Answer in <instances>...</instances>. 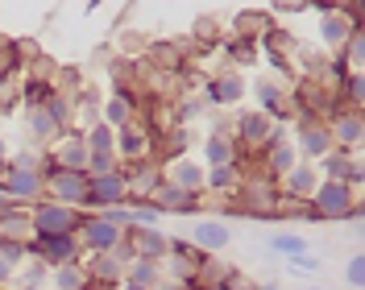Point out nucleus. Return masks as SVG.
<instances>
[{
	"label": "nucleus",
	"mask_w": 365,
	"mask_h": 290,
	"mask_svg": "<svg viewBox=\"0 0 365 290\" xmlns=\"http://www.w3.org/2000/svg\"><path fill=\"white\" fill-rule=\"evenodd\" d=\"M129 203V187H125V170H108V175H88V212H108Z\"/></svg>",
	"instance_id": "8"
},
{
	"label": "nucleus",
	"mask_w": 365,
	"mask_h": 290,
	"mask_svg": "<svg viewBox=\"0 0 365 290\" xmlns=\"http://www.w3.org/2000/svg\"><path fill=\"white\" fill-rule=\"evenodd\" d=\"M25 129H29V137H34V145H38V150L54 145V141L63 137V129L50 120V112H46V108H29V112H25Z\"/></svg>",
	"instance_id": "25"
},
{
	"label": "nucleus",
	"mask_w": 365,
	"mask_h": 290,
	"mask_svg": "<svg viewBox=\"0 0 365 290\" xmlns=\"http://www.w3.org/2000/svg\"><path fill=\"white\" fill-rule=\"evenodd\" d=\"M204 162H195V157H175L166 170H162V179L170 182V187H179V191H195V195H204Z\"/></svg>",
	"instance_id": "18"
},
{
	"label": "nucleus",
	"mask_w": 365,
	"mask_h": 290,
	"mask_svg": "<svg viewBox=\"0 0 365 290\" xmlns=\"http://www.w3.org/2000/svg\"><path fill=\"white\" fill-rule=\"evenodd\" d=\"M46 290H50V286H46Z\"/></svg>",
	"instance_id": "48"
},
{
	"label": "nucleus",
	"mask_w": 365,
	"mask_h": 290,
	"mask_svg": "<svg viewBox=\"0 0 365 290\" xmlns=\"http://www.w3.org/2000/svg\"><path fill=\"white\" fill-rule=\"evenodd\" d=\"M0 261H9L13 269H21L25 261H29V249H25V241H17V237H0Z\"/></svg>",
	"instance_id": "37"
},
{
	"label": "nucleus",
	"mask_w": 365,
	"mask_h": 290,
	"mask_svg": "<svg viewBox=\"0 0 365 290\" xmlns=\"http://www.w3.org/2000/svg\"><path fill=\"white\" fill-rule=\"evenodd\" d=\"M232 141L245 145V150H270L274 141H287V133L274 125L270 116H262V112H241L237 129H232Z\"/></svg>",
	"instance_id": "7"
},
{
	"label": "nucleus",
	"mask_w": 365,
	"mask_h": 290,
	"mask_svg": "<svg viewBox=\"0 0 365 290\" xmlns=\"http://www.w3.org/2000/svg\"><path fill=\"white\" fill-rule=\"evenodd\" d=\"M341 91L349 95L353 112H361V100H365V75H344V79H341Z\"/></svg>",
	"instance_id": "38"
},
{
	"label": "nucleus",
	"mask_w": 365,
	"mask_h": 290,
	"mask_svg": "<svg viewBox=\"0 0 365 290\" xmlns=\"http://www.w3.org/2000/svg\"><path fill=\"white\" fill-rule=\"evenodd\" d=\"M150 200L158 203L166 216H195V212L204 207V195H195V191H179V187H170L166 179H162V187L150 195Z\"/></svg>",
	"instance_id": "16"
},
{
	"label": "nucleus",
	"mask_w": 365,
	"mask_h": 290,
	"mask_svg": "<svg viewBox=\"0 0 365 290\" xmlns=\"http://www.w3.org/2000/svg\"><path fill=\"white\" fill-rule=\"evenodd\" d=\"M303 290H328V286H319V282H307V286H303Z\"/></svg>",
	"instance_id": "46"
},
{
	"label": "nucleus",
	"mask_w": 365,
	"mask_h": 290,
	"mask_svg": "<svg viewBox=\"0 0 365 290\" xmlns=\"http://www.w3.org/2000/svg\"><path fill=\"white\" fill-rule=\"evenodd\" d=\"M241 182H245L241 162H232V166H212L204 175V187H212V191H232V187H241Z\"/></svg>",
	"instance_id": "32"
},
{
	"label": "nucleus",
	"mask_w": 365,
	"mask_h": 290,
	"mask_svg": "<svg viewBox=\"0 0 365 290\" xmlns=\"http://www.w3.org/2000/svg\"><path fill=\"white\" fill-rule=\"evenodd\" d=\"M257 290H282V286H278V282H262Z\"/></svg>",
	"instance_id": "45"
},
{
	"label": "nucleus",
	"mask_w": 365,
	"mask_h": 290,
	"mask_svg": "<svg viewBox=\"0 0 365 290\" xmlns=\"http://www.w3.org/2000/svg\"><path fill=\"white\" fill-rule=\"evenodd\" d=\"M9 166H13V170H29V175H42V166H46V150H38V145L13 150V154H9Z\"/></svg>",
	"instance_id": "34"
},
{
	"label": "nucleus",
	"mask_w": 365,
	"mask_h": 290,
	"mask_svg": "<svg viewBox=\"0 0 365 290\" xmlns=\"http://www.w3.org/2000/svg\"><path fill=\"white\" fill-rule=\"evenodd\" d=\"M88 278L96 282V286H108V290H116L120 282H125V261L116 257V253H100V257H88Z\"/></svg>",
	"instance_id": "23"
},
{
	"label": "nucleus",
	"mask_w": 365,
	"mask_h": 290,
	"mask_svg": "<svg viewBox=\"0 0 365 290\" xmlns=\"http://www.w3.org/2000/svg\"><path fill=\"white\" fill-rule=\"evenodd\" d=\"M253 95H257V104H262V116H270L274 125H282V120H291V100H287V91L282 83H270V79H262V83H253Z\"/></svg>",
	"instance_id": "21"
},
{
	"label": "nucleus",
	"mask_w": 365,
	"mask_h": 290,
	"mask_svg": "<svg viewBox=\"0 0 365 290\" xmlns=\"http://www.w3.org/2000/svg\"><path fill=\"white\" fill-rule=\"evenodd\" d=\"M50 95H54V83H46V79H29V83L21 88L25 112H29V108H42L46 100H50Z\"/></svg>",
	"instance_id": "36"
},
{
	"label": "nucleus",
	"mask_w": 365,
	"mask_h": 290,
	"mask_svg": "<svg viewBox=\"0 0 365 290\" xmlns=\"http://www.w3.org/2000/svg\"><path fill=\"white\" fill-rule=\"evenodd\" d=\"M42 182H46V200H54V203H63V207H71V212H83L88 216V175L83 170H63V166H54L50 154H46Z\"/></svg>",
	"instance_id": "1"
},
{
	"label": "nucleus",
	"mask_w": 365,
	"mask_h": 290,
	"mask_svg": "<svg viewBox=\"0 0 365 290\" xmlns=\"http://www.w3.org/2000/svg\"><path fill=\"white\" fill-rule=\"evenodd\" d=\"M291 145H295L299 162H312V166L336 150V145H332V133H328V120H319L312 112H303L295 120V141H291Z\"/></svg>",
	"instance_id": "3"
},
{
	"label": "nucleus",
	"mask_w": 365,
	"mask_h": 290,
	"mask_svg": "<svg viewBox=\"0 0 365 290\" xmlns=\"http://www.w3.org/2000/svg\"><path fill=\"white\" fill-rule=\"evenodd\" d=\"M25 249H29V261H42L46 269H58V266H75V261H83L75 232H71V237H29V241H25Z\"/></svg>",
	"instance_id": "6"
},
{
	"label": "nucleus",
	"mask_w": 365,
	"mask_h": 290,
	"mask_svg": "<svg viewBox=\"0 0 365 290\" xmlns=\"http://www.w3.org/2000/svg\"><path fill=\"white\" fill-rule=\"evenodd\" d=\"M266 249H270V253H278L282 261H291V257H303L312 245H307L299 232H274L270 241H266Z\"/></svg>",
	"instance_id": "31"
},
{
	"label": "nucleus",
	"mask_w": 365,
	"mask_h": 290,
	"mask_svg": "<svg viewBox=\"0 0 365 290\" xmlns=\"http://www.w3.org/2000/svg\"><path fill=\"white\" fill-rule=\"evenodd\" d=\"M204 95L212 100V104L228 108V104H237V100L245 95V79H241V75H216V79L204 83Z\"/></svg>",
	"instance_id": "24"
},
{
	"label": "nucleus",
	"mask_w": 365,
	"mask_h": 290,
	"mask_svg": "<svg viewBox=\"0 0 365 290\" xmlns=\"http://www.w3.org/2000/svg\"><path fill=\"white\" fill-rule=\"evenodd\" d=\"M88 282H91V278H88V269H83V261L50 269V290H83Z\"/></svg>",
	"instance_id": "29"
},
{
	"label": "nucleus",
	"mask_w": 365,
	"mask_h": 290,
	"mask_svg": "<svg viewBox=\"0 0 365 290\" xmlns=\"http://www.w3.org/2000/svg\"><path fill=\"white\" fill-rule=\"evenodd\" d=\"M13 274H17V269L9 266V261H0V290H4L9 282H13Z\"/></svg>",
	"instance_id": "43"
},
{
	"label": "nucleus",
	"mask_w": 365,
	"mask_h": 290,
	"mask_svg": "<svg viewBox=\"0 0 365 290\" xmlns=\"http://www.w3.org/2000/svg\"><path fill=\"white\" fill-rule=\"evenodd\" d=\"M253 290H257V286H253Z\"/></svg>",
	"instance_id": "49"
},
{
	"label": "nucleus",
	"mask_w": 365,
	"mask_h": 290,
	"mask_svg": "<svg viewBox=\"0 0 365 290\" xmlns=\"http://www.w3.org/2000/svg\"><path fill=\"white\" fill-rule=\"evenodd\" d=\"M200 112H204V100H187V104L179 108V120H195Z\"/></svg>",
	"instance_id": "41"
},
{
	"label": "nucleus",
	"mask_w": 365,
	"mask_h": 290,
	"mask_svg": "<svg viewBox=\"0 0 365 290\" xmlns=\"http://www.w3.org/2000/svg\"><path fill=\"white\" fill-rule=\"evenodd\" d=\"M328 133H332V145L344 150V154H357L361 150V137H365V120L361 112H336V116H328Z\"/></svg>",
	"instance_id": "12"
},
{
	"label": "nucleus",
	"mask_w": 365,
	"mask_h": 290,
	"mask_svg": "<svg viewBox=\"0 0 365 290\" xmlns=\"http://www.w3.org/2000/svg\"><path fill=\"white\" fill-rule=\"evenodd\" d=\"M344 282H349L353 290L365 286V257H361V253H353V257H349V266H344Z\"/></svg>",
	"instance_id": "39"
},
{
	"label": "nucleus",
	"mask_w": 365,
	"mask_h": 290,
	"mask_svg": "<svg viewBox=\"0 0 365 290\" xmlns=\"http://www.w3.org/2000/svg\"><path fill=\"white\" fill-rule=\"evenodd\" d=\"M9 154H13V145H9V141L0 137V166H9Z\"/></svg>",
	"instance_id": "44"
},
{
	"label": "nucleus",
	"mask_w": 365,
	"mask_h": 290,
	"mask_svg": "<svg viewBox=\"0 0 365 290\" xmlns=\"http://www.w3.org/2000/svg\"><path fill=\"white\" fill-rule=\"evenodd\" d=\"M316 170H319V179L344 182V187H353V191H361V182H365L361 157H357V154H344V150H332L328 157H319Z\"/></svg>",
	"instance_id": "9"
},
{
	"label": "nucleus",
	"mask_w": 365,
	"mask_h": 290,
	"mask_svg": "<svg viewBox=\"0 0 365 290\" xmlns=\"http://www.w3.org/2000/svg\"><path fill=\"white\" fill-rule=\"evenodd\" d=\"M79 216L83 212H71V207H63V203H54V200L29 203V228H34V237H71L79 228Z\"/></svg>",
	"instance_id": "5"
},
{
	"label": "nucleus",
	"mask_w": 365,
	"mask_h": 290,
	"mask_svg": "<svg viewBox=\"0 0 365 290\" xmlns=\"http://www.w3.org/2000/svg\"><path fill=\"white\" fill-rule=\"evenodd\" d=\"M312 207H316L319 220H349V216L361 207V191H353V187H344V182L319 179L316 195H312Z\"/></svg>",
	"instance_id": "4"
},
{
	"label": "nucleus",
	"mask_w": 365,
	"mask_h": 290,
	"mask_svg": "<svg viewBox=\"0 0 365 290\" xmlns=\"http://www.w3.org/2000/svg\"><path fill=\"white\" fill-rule=\"evenodd\" d=\"M353 29H361V17H344L341 9H324L319 13V42L328 46L332 54H341V46L349 42Z\"/></svg>",
	"instance_id": "14"
},
{
	"label": "nucleus",
	"mask_w": 365,
	"mask_h": 290,
	"mask_svg": "<svg viewBox=\"0 0 365 290\" xmlns=\"http://www.w3.org/2000/svg\"><path fill=\"white\" fill-rule=\"evenodd\" d=\"M287 269H291V274H316L319 261L312 257V253H303V257H291V261H287Z\"/></svg>",
	"instance_id": "40"
},
{
	"label": "nucleus",
	"mask_w": 365,
	"mask_h": 290,
	"mask_svg": "<svg viewBox=\"0 0 365 290\" xmlns=\"http://www.w3.org/2000/svg\"><path fill=\"white\" fill-rule=\"evenodd\" d=\"M200 290H245V286H241V278H228V282H207Z\"/></svg>",
	"instance_id": "42"
},
{
	"label": "nucleus",
	"mask_w": 365,
	"mask_h": 290,
	"mask_svg": "<svg viewBox=\"0 0 365 290\" xmlns=\"http://www.w3.org/2000/svg\"><path fill=\"white\" fill-rule=\"evenodd\" d=\"M0 195L9 203H38L46 200V182L42 175H29V170H13V166H4V179H0Z\"/></svg>",
	"instance_id": "10"
},
{
	"label": "nucleus",
	"mask_w": 365,
	"mask_h": 290,
	"mask_svg": "<svg viewBox=\"0 0 365 290\" xmlns=\"http://www.w3.org/2000/svg\"><path fill=\"white\" fill-rule=\"evenodd\" d=\"M125 245L133 257H145V261H162L166 257V237L162 228H129L125 232Z\"/></svg>",
	"instance_id": "22"
},
{
	"label": "nucleus",
	"mask_w": 365,
	"mask_h": 290,
	"mask_svg": "<svg viewBox=\"0 0 365 290\" xmlns=\"http://www.w3.org/2000/svg\"><path fill=\"white\" fill-rule=\"evenodd\" d=\"M319 187V170L312 162H295L287 175H282V200H312Z\"/></svg>",
	"instance_id": "20"
},
{
	"label": "nucleus",
	"mask_w": 365,
	"mask_h": 290,
	"mask_svg": "<svg viewBox=\"0 0 365 290\" xmlns=\"http://www.w3.org/2000/svg\"><path fill=\"white\" fill-rule=\"evenodd\" d=\"M46 154H50L54 166H63V170H83V175H88V137H83V129H75V125H71Z\"/></svg>",
	"instance_id": "11"
},
{
	"label": "nucleus",
	"mask_w": 365,
	"mask_h": 290,
	"mask_svg": "<svg viewBox=\"0 0 365 290\" xmlns=\"http://www.w3.org/2000/svg\"><path fill=\"white\" fill-rule=\"evenodd\" d=\"M204 162L207 170L212 166H232L237 162V141H232V133H212L204 141Z\"/></svg>",
	"instance_id": "27"
},
{
	"label": "nucleus",
	"mask_w": 365,
	"mask_h": 290,
	"mask_svg": "<svg viewBox=\"0 0 365 290\" xmlns=\"http://www.w3.org/2000/svg\"><path fill=\"white\" fill-rule=\"evenodd\" d=\"M120 170H125L129 200H150V195L162 187V166L154 162V157H145V162H129V166H120Z\"/></svg>",
	"instance_id": "13"
},
{
	"label": "nucleus",
	"mask_w": 365,
	"mask_h": 290,
	"mask_svg": "<svg viewBox=\"0 0 365 290\" xmlns=\"http://www.w3.org/2000/svg\"><path fill=\"white\" fill-rule=\"evenodd\" d=\"M162 216L166 212L154 200H129V228H158Z\"/></svg>",
	"instance_id": "30"
},
{
	"label": "nucleus",
	"mask_w": 365,
	"mask_h": 290,
	"mask_svg": "<svg viewBox=\"0 0 365 290\" xmlns=\"http://www.w3.org/2000/svg\"><path fill=\"white\" fill-rule=\"evenodd\" d=\"M4 203H9V200H4V195H0V207H4Z\"/></svg>",
	"instance_id": "47"
},
{
	"label": "nucleus",
	"mask_w": 365,
	"mask_h": 290,
	"mask_svg": "<svg viewBox=\"0 0 365 290\" xmlns=\"http://www.w3.org/2000/svg\"><path fill=\"white\" fill-rule=\"evenodd\" d=\"M0 237H17V241H29L34 228H29V207L25 203H4L0 207Z\"/></svg>",
	"instance_id": "26"
},
{
	"label": "nucleus",
	"mask_w": 365,
	"mask_h": 290,
	"mask_svg": "<svg viewBox=\"0 0 365 290\" xmlns=\"http://www.w3.org/2000/svg\"><path fill=\"white\" fill-rule=\"evenodd\" d=\"M100 120L108 125V129H125V125H133L137 120V100H133V91H125V88H116L104 104H100Z\"/></svg>",
	"instance_id": "19"
},
{
	"label": "nucleus",
	"mask_w": 365,
	"mask_h": 290,
	"mask_svg": "<svg viewBox=\"0 0 365 290\" xmlns=\"http://www.w3.org/2000/svg\"><path fill=\"white\" fill-rule=\"evenodd\" d=\"M295 162H299V154H295V145H291V141H274V145H270V157H266V170L282 179V175H287Z\"/></svg>",
	"instance_id": "33"
},
{
	"label": "nucleus",
	"mask_w": 365,
	"mask_h": 290,
	"mask_svg": "<svg viewBox=\"0 0 365 290\" xmlns=\"http://www.w3.org/2000/svg\"><path fill=\"white\" fill-rule=\"evenodd\" d=\"M187 241L200 249V253H207V257H220V253L232 245V228H228L225 220H200L195 228H191Z\"/></svg>",
	"instance_id": "15"
},
{
	"label": "nucleus",
	"mask_w": 365,
	"mask_h": 290,
	"mask_svg": "<svg viewBox=\"0 0 365 290\" xmlns=\"http://www.w3.org/2000/svg\"><path fill=\"white\" fill-rule=\"evenodd\" d=\"M75 241H79V253L83 257H100V253H116V249L125 245V228H116L100 212H91V216H79Z\"/></svg>",
	"instance_id": "2"
},
{
	"label": "nucleus",
	"mask_w": 365,
	"mask_h": 290,
	"mask_svg": "<svg viewBox=\"0 0 365 290\" xmlns=\"http://www.w3.org/2000/svg\"><path fill=\"white\" fill-rule=\"evenodd\" d=\"M341 50H344V67H349V75H361V63H365V38H361V29H353V33H349V42H344Z\"/></svg>",
	"instance_id": "35"
},
{
	"label": "nucleus",
	"mask_w": 365,
	"mask_h": 290,
	"mask_svg": "<svg viewBox=\"0 0 365 290\" xmlns=\"http://www.w3.org/2000/svg\"><path fill=\"white\" fill-rule=\"evenodd\" d=\"M13 290H46L50 286V269L42 266V261H25L17 274H13V282H9Z\"/></svg>",
	"instance_id": "28"
},
{
	"label": "nucleus",
	"mask_w": 365,
	"mask_h": 290,
	"mask_svg": "<svg viewBox=\"0 0 365 290\" xmlns=\"http://www.w3.org/2000/svg\"><path fill=\"white\" fill-rule=\"evenodd\" d=\"M154 150V141H150V129L145 125H125V129H116V157L120 162H145Z\"/></svg>",
	"instance_id": "17"
}]
</instances>
